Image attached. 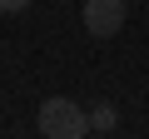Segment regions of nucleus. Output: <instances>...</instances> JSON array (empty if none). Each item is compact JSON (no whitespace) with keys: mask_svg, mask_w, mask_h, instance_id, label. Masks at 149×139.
Instances as JSON below:
<instances>
[{"mask_svg":"<svg viewBox=\"0 0 149 139\" xmlns=\"http://www.w3.org/2000/svg\"><path fill=\"white\" fill-rule=\"evenodd\" d=\"M40 134L45 139H85L90 134V114L74 104V99L55 95V99L40 104Z\"/></svg>","mask_w":149,"mask_h":139,"instance_id":"nucleus-1","label":"nucleus"},{"mask_svg":"<svg viewBox=\"0 0 149 139\" xmlns=\"http://www.w3.org/2000/svg\"><path fill=\"white\" fill-rule=\"evenodd\" d=\"M124 15H129V0H85V10H80L85 30H90L95 40L119 35V30H124Z\"/></svg>","mask_w":149,"mask_h":139,"instance_id":"nucleus-2","label":"nucleus"},{"mask_svg":"<svg viewBox=\"0 0 149 139\" xmlns=\"http://www.w3.org/2000/svg\"><path fill=\"white\" fill-rule=\"evenodd\" d=\"M114 124H119V109H114L109 99H100V104L90 109V129H95V134H109Z\"/></svg>","mask_w":149,"mask_h":139,"instance_id":"nucleus-3","label":"nucleus"},{"mask_svg":"<svg viewBox=\"0 0 149 139\" xmlns=\"http://www.w3.org/2000/svg\"><path fill=\"white\" fill-rule=\"evenodd\" d=\"M30 0H0V15H25Z\"/></svg>","mask_w":149,"mask_h":139,"instance_id":"nucleus-4","label":"nucleus"},{"mask_svg":"<svg viewBox=\"0 0 149 139\" xmlns=\"http://www.w3.org/2000/svg\"><path fill=\"white\" fill-rule=\"evenodd\" d=\"M85 139H109V134H85Z\"/></svg>","mask_w":149,"mask_h":139,"instance_id":"nucleus-5","label":"nucleus"}]
</instances>
